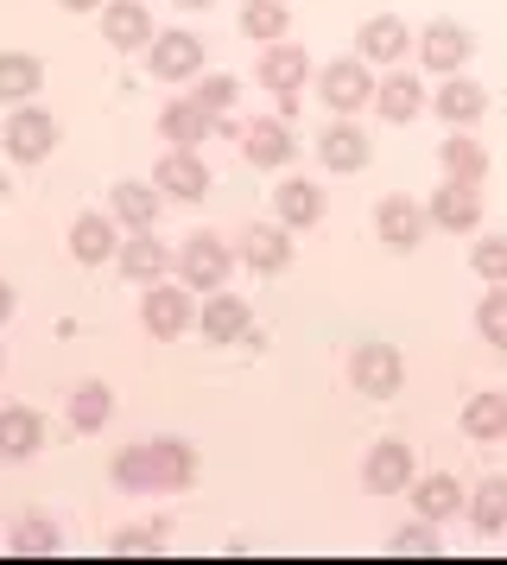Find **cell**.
<instances>
[{"instance_id": "cell-37", "label": "cell", "mask_w": 507, "mask_h": 565, "mask_svg": "<svg viewBox=\"0 0 507 565\" xmlns=\"http://www.w3.org/2000/svg\"><path fill=\"white\" fill-rule=\"evenodd\" d=\"M57 546H64V540H57V527H51V521H39V514L13 527V553H20V559H45V553H57Z\"/></svg>"}, {"instance_id": "cell-40", "label": "cell", "mask_w": 507, "mask_h": 565, "mask_svg": "<svg viewBox=\"0 0 507 565\" xmlns=\"http://www.w3.org/2000/svg\"><path fill=\"white\" fill-rule=\"evenodd\" d=\"M191 96H197L209 115H228V108H235V96H241V83H235V77H197V89H191Z\"/></svg>"}, {"instance_id": "cell-30", "label": "cell", "mask_w": 507, "mask_h": 565, "mask_svg": "<svg viewBox=\"0 0 507 565\" xmlns=\"http://www.w3.org/2000/svg\"><path fill=\"white\" fill-rule=\"evenodd\" d=\"M362 57H368V64H400L406 57V20H393V13L368 20V26H362Z\"/></svg>"}, {"instance_id": "cell-9", "label": "cell", "mask_w": 507, "mask_h": 565, "mask_svg": "<svg viewBox=\"0 0 507 565\" xmlns=\"http://www.w3.org/2000/svg\"><path fill=\"white\" fill-rule=\"evenodd\" d=\"M425 210H431V230H451V235L482 230V198H476V184H463V179H444L431 191Z\"/></svg>"}, {"instance_id": "cell-13", "label": "cell", "mask_w": 507, "mask_h": 565, "mask_svg": "<svg viewBox=\"0 0 507 565\" xmlns=\"http://www.w3.org/2000/svg\"><path fill=\"white\" fill-rule=\"evenodd\" d=\"M71 255L83 267H101V260H121V230H115V216H101V210H83L71 223Z\"/></svg>"}, {"instance_id": "cell-44", "label": "cell", "mask_w": 507, "mask_h": 565, "mask_svg": "<svg viewBox=\"0 0 507 565\" xmlns=\"http://www.w3.org/2000/svg\"><path fill=\"white\" fill-rule=\"evenodd\" d=\"M177 7H209V0H177Z\"/></svg>"}, {"instance_id": "cell-20", "label": "cell", "mask_w": 507, "mask_h": 565, "mask_svg": "<svg viewBox=\"0 0 507 565\" xmlns=\"http://www.w3.org/2000/svg\"><path fill=\"white\" fill-rule=\"evenodd\" d=\"M431 108L451 121V128H470V121H482V108H488V96H482V83L476 77H444L438 83V96H431Z\"/></svg>"}, {"instance_id": "cell-34", "label": "cell", "mask_w": 507, "mask_h": 565, "mask_svg": "<svg viewBox=\"0 0 507 565\" xmlns=\"http://www.w3.org/2000/svg\"><path fill=\"white\" fill-rule=\"evenodd\" d=\"M375 103H380L387 121H412V115L425 108V83H419V77H387L375 89Z\"/></svg>"}, {"instance_id": "cell-15", "label": "cell", "mask_w": 507, "mask_h": 565, "mask_svg": "<svg viewBox=\"0 0 507 565\" xmlns=\"http://www.w3.org/2000/svg\"><path fill=\"white\" fill-rule=\"evenodd\" d=\"M317 159H324L330 172H362L375 159V147H368V134L355 128L349 115H336V128L317 134Z\"/></svg>"}, {"instance_id": "cell-14", "label": "cell", "mask_w": 507, "mask_h": 565, "mask_svg": "<svg viewBox=\"0 0 507 565\" xmlns=\"http://www.w3.org/2000/svg\"><path fill=\"white\" fill-rule=\"evenodd\" d=\"M172 267H177V255L152 230H127V242H121V274H127V280L152 286V280H165Z\"/></svg>"}, {"instance_id": "cell-11", "label": "cell", "mask_w": 507, "mask_h": 565, "mask_svg": "<svg viewBox=\"0 0 507 565\" xmlns=\"http://www.w3.org/2000/svg\"><path fill=\"white\" fill-rule=\"evenodd\" d=\"M235 255L248 260L254 274H285L292 267V230L285 223H248L241 242H235Z\"/></svg>"}, {"instance_id": "cell-21", "label": "cell", "mask_w": 507, "mask_h": 565, "mask_svg": "<svg viewBox=\"0 0 507 565\" xmlns=\"http://www.w3.org/2000/svg\"><path fill=\"white\" fill-rule=\"evenodd\" d=\"M197 324H203V337H209V343H241L254 318H248V306H241L235 292H209V299H203V311H197Z\"/></svg>"}, {"instance_id": "cell-3", "label": "cell", "mask_w": 507, "mask_h": 565, "mask_svg": "<svg viewBox=\"0 0 507 565\" xmlns=\"http://www.w3.org/2000/svg\"><path fill=\"white\" fill-rule=\"evenodd\" d=\"M228 267H235V248L216 242V235H191V242L177 248V280L191 286V292H223Z\"/></svg>"}, {"instance_id": "cell-25", "label": "cell", "mask_w": 507, "mask_h": 565, "mask_svg": "<svg viewBox=\"0 0 507 565\" xmlns=\"http://www.w3.org/2000/svg\"><path fill=\"white\" fill-rule=\"evenodd\" d=\"M152 477H159V489H191L197 483V451L184 438H152Z\"/></svg>"}, {"instance_id": "cell-29", "label": "cell", "mask_w": 507, "mask_h": 565, "mask_svg": "<svg viewBox=\"0 0 507 565\" xmlns=\"http://www.w3.org/2000/svg\"><path fill=\"white\" fill-rule=\"evenodd\" d=\"M438 166H444L451 179H463V184H482V179H488V153H482L476 134H463V128H456L444 147H438Z\"/></svg>"}, {"instance_id": "cell-1", "label": "cell", "mask_w": 507, "mask_h": 565, "mask_svg": "<svg viewBox=\"0 0 507 565\" xmlns=\"http://www.w3.org/2000/svg\"><path fill=\"white\" fill-rule=\"evenodd\" d=\"M349 382L355 394H368V401H393L406 382V356L393 350V343H355V356H349Z\"/></svg>"}, {"instance_id": "cell-6", "label": "cell", "mask_w": 507, "mask_h": 565, "mask_svg": "<svg viewBox=\"0 0 507 565\" xmlns=\"http://www.w3.org/2000/svg\"><path fill=\"white\" fill-rule=\"evenodd\" d=\"M0 147H7V159H20V166H39V159H51V147H57V121H51L45 108L20 103L13 121L0 128Z\"/></svg>"}, {"instance_id": "cell-26", "label": "cell", "mask_w": 507, "mask_h": 565, "mask_svg": "<svg viewBox=\"0 0 507 565\" xmlns=\"http://www.w3.org/2000/svg\"><path fill=\"white\" fill-rule=\"evenodd\" d=\"M463 433L482 438V445H495V438H507V394H495V387H482V394H470L463 401Z\"/></svg>"}, {"instance_id": "cell-7", "label": "cell", "mask_w": 507, "mask_h": 565, "mask_svg": "<svg viewBox=\"0 0 507 565\" xmlns=\"http://www.w3.org/2000/svg\"><path fill=\"white\" fill-rule=\"evenodd\" d=\"M412 477H419V463H412V445L406 438H380L375 451L362 458L368 495H400V489H412Z\"/></svg>"}, {"instance_id": "cell-2", "label": "cell", "mask_w": 507, "mask_h": 565, "mask_svg": "<svg viewBox=\"0 0 507 565\" xmlns=\"http://www.w3.org/2000/svg\"><path fill=\"white\" fill-rule=\"evenodd\" d=\"M380 83L368 77V57H336V64H324L317 71V96H324L336 115H362V108L375 103Z\"/></svg>"}, {"instance_id": "cell-28", "label": "cell", "mask_w": 507, "mask_h": 565, "mask_svg": "<svg viewBox=\"0 0 507 565\" xmlns=\"http://www.w3.org/2000/svg\"><path fill=\"white\" fill-rule=\"evenodd\" d=\"M412 509L425 514V521H451V514L470 509V502H463L456 477H444V470H438V477H412Z\"/></svg>"}, {"instance_id": "cell-43", "label": "cell", "mask_w": 507, "mask_h": 565, "mask_svg": "<svg viewBox=\"0 0 507 565\" xmlns=\"http://www.w3.org/2000/svg\"><path fill=\"white\" fill-rule=\"evenodd\" d=\"M64 7H71V13H89V7H108V0H64Z\"/></svg>"}, {"instance_id": "cell-45", "label": "cell", "mask_w": 507, "mask_h": 565, "mask_svg": "<svg viewBox=\"0 0 507 565\" xmlns=\"http://www.w3.org/2000/svg\"><path fill=\"white\" fill-rule=\"evenodd\" d=\"M0 369H7V356H0Z\"/></svg>"}, {"instance_id": "cell-22", "label": "cell", "mask_w": 507, "mask_h": 565, "mask_svg": "<svg viewBox=\"0 0 507 565\" xmlns=\"http://www.w3.org/2000/svg\"><path fill=\"white\" fill-rule=\"evenodd\" d=\"M279 223H285V230H317V223H324V184L317 179L279 184Z\"/></svg>"}, {"instance_id": "cell-8", "label": "cell", "mask_w": 507, "mask_h": 565, "mask_svg": "<svg viewBox=\"0 0 507 565\" xmlns=\"http://www.w3.org/2000/svg\"><path fill=\"white\" fill-rule=\"evenodd\" d=\"M375 230H380V242H387V248H400V255H406V248H419V242H425L431 210L393 191V198H380V204H375Z\"/></svg>"}, {"instance_id": "cell-19", "label": "cell", "mask_w": 507, "mask_h": 565, "mask_svg": "<svg viewBox=\"0 0 507 565\" xmlns=\"http://www.w3.org/2000/svg\"><path fill=\"white\" fill-rule=\"evenodd\" d=\"M159 134H165L172 147H203V140L216 134V115H209L197 96H184V103H165V115H159Z\"/></svg>"}, {"instance_id": "cell-41", "label": "cell", "mask_w": 507, "mask_h": 565, "mask_svg": "<svg viewBox=\"0 0 507 565\" xmlns=\"http://www.w3.org/2000/svg\"><path fill=\"white\" fill-rule=\"evenodd\" d=\"M387 546H393V553H438V540H431V521H425V514H419V527H400Z\"/></svg>"}, {"instance_id": "cell-32", "label": "cell", "mask_w": 507, "mask_h": 565, "mask_svg": "<svg viewBox=\"0 0 507 565\" xmlns=\"http://www.w3.org/2000/svg\"><path fill=\"white\" fill-rule=\"evenodd\" d=\"M470 521L482 534H507V477H482L470 495Z\"/></svg>"}, {"instance_id": "cell-42", "label": "cell", "mask_w": 507, "mask_h": 565, "mask_svg": "<svg viewBox=\"0 0 507 565\" xmlns=\"http://www.w3.org/2000/svg\"><path fill=\"white\" fill-rule=\"evenodd\" d=\"M7 318H13V286L0 280V324H7Z\"/></svg>"}, {"instance_id": "cell-4", "label": "cell", "mask_w": 507, "mask_h": 565, "mask_svg": "<svg viewBox=\"0 0 507 565\" xmlns=\"http://www.w3.org/2000/svg\"><path fill=\"white\" fill-rule=\"evenodd\" d=\"M140 318H147V331L159 343H172L197 324V306H191V286H172V280H152L147 299H140Z\"/></svg>"}, {"instance_id": "cell-17", "label": "cell", "mask_w": 507, "mask_h": 565, "mask_svg": "<svg viewBox=\"0 0 507 565\" xmlns=\"http://www.w3.org/2000/svg\"><path fill=\"white\" fill-rule=\"evenodd\" d=\"M159 184H140V179H121L115 191H108V216L121 223V230H152L159 223Z\"/></svg>"}, {"instance_id": "cell-39", "label": "cell", "mask_w": 507, "mask_h": 565, "mask_svg": "<svg viewBox=\"0 0 507 565\" xmlns=\"http://www.w3.org/2000/svg\"><path fill=\"white\" fill-rule=\"evenodd\" d=\"M470 260H476V274L488 286H507V235H482Z\"/></svg>"}, {"instance_id": "cell-16", "label": "cell", "mask_w": 507, "mask_h": 565, "mask_svg": "<svg viewBox=\"0 0 507 565\" xmlns=\"http://www.w3.org/2000/svg\"><path fill=\"white\" fill-rule=\"evenodd\" d=\"M101 39L115 52H140V45H152V13L140 0H108L101 7Z\"/></svg>"}, {"instance_id": "cell-31", "label": "cell", "mask_w": 507, "mask_h": 565, "mask_svg": "<svg viewBox=\"0 0 507 565\" xmlns=\"http://www.w3.org/2000/svg\"><path fill=\"white\" fill-rule=\"evenodd\" d=\"M235 26L248 32V39H260V45H279V39H285V26H292V13H285V0H248Z\"/></svg>"}, {"instance_id": "cell-24", "label": "cell", "mask_w": 507, "mask_h": 565, "mask_svg": "<svg viewBox=\"0 0 507 565\" xmlns=\"http://www.w3.org/2000/svg\"><path fill=\"white\" fill-rule=\"evenodd\" d=\"M39 89H45V64H39V57L32 52H0V103H32V96H39Z\"/></svg>"}, {"instance_id": "cell-18", "label": "cell", "mask_w": 507, "mask_h": 565, "mask_svg": "<svg viewBox=\"0 0 507 565\" xmlns=\"http://www.w3.org/2000/svg\"><path fill=\"white\" fill-rule=\"evenodd\" d=\"M254 77L267 83L273 96H299V83L311 77V57H304V45H285V39H279V45H267V57H260Z\"/></svg>"}, {"instance_id": "cell-27", "label": "cell", "mask_w": 507, "mask_h": 565, "mask_svg": "<svg viewBox=\"0 0 507 565\" xmlns=\"http://www.w3.org/2000/svg\"><path fill=\"white\" fill-rule=\"evenodd\" d=\"M45 445V419L32 407H7L0 413V458H32Z\"/></svg>"}, {"instance_id": "cell-10", "label": "cell", "mask_w": 507, "mask_h": 565, "mask_svg": "<svg viewBox=\"0 0 507 565\" xmlns=\"http://www.w3.org/2000/svg\"><path fill=\"white\" fill-rule=\"evenodd\" d=\"M152 184L165 191V198H177V204H197L203 191H209V166H203L197 147H172V153L159 159V172H152Z\"/></svg>"}, {"instance_id": "cell-12", "label": "cell", "mask_w": 507, "mask_h": 565, "mask_svg": "<svg viewBox=\"0 0 507 565\" xmlns=\"http://www.w3.org/2000/svg\"><path fill=\"white\" fill-rule=\"evenodd\" d=\"M470 52H476V39H470V26H456V20H431L425 39H419V57H425V71H438V77L463 71Z\"/></svg>"}, {"instance_id": "cell-5", "label": "cell", "mask_w": 507, "mask_h": 565, "mask_svg": "<svg viewBox=\"0 0 507 565\" xmlns=\"http://www.w3.org/2000/svg\"><path fill=\"white\" fill-rule=\"evenodd\" d=\"M147 64H152V77H165V83H191V77H203V39H197L191 26L152 32Z\"/></svg>"}, {"instance_id": "cell-23", "label": "cell", "mask_w": 507, "mask_h": 565, "mask_svg": "<svg viewBox=\"0 0 507 565\" xmlns=\"http://www.w3.org/2000/svg\"><path fill=\"white\" fill-rule=\"evenodd\" d=\"M241 153H248L254 166H267V172H273V166H285V159L299 153V140H292V128H285L279 115H267V121H254V128L241 134Z\"/></svg>"}, {"instance_id": "cell-36", "label": "cell", "mask_w": 507, "mask_h": 565, "mask_svg": "<svg viewBox=\"0 0 507 565\" xmlns=\"http://www.w3.org/2000/svg\"><path fill=\"white\" fill-rule=\"evenodd\" d=\"M476 331L488 350H507V286H488L476 306Z\"/></svg>"}, {"instance_id": "cell-35", "label": "cell", "mask_w": 507, "mask_h": 565, "mask_svg": "<svg viewBox=\"0 0 507 565\" xmlns=\"http://www.w3.org/2000/svg\"><path fill=\"white\" fill-rule=\"evenodd\" d=\"M115 489H127V495L159 489V477H152V445H127V451H115Z\"/></svg>"}, {"instance_id": "cell-38", "label": "cell", "mask_w": 507, "mask_h": 565, "mask_svg": "<svg viewBox=\"0 0 507 565\" xmlns=\"http://www.w3.org/2000/svg\"><path fill=\"white\" fill-rule=\"evenodd\" d=\"M165 546V527L159 521H133V527H121V534L108 540V553H121V559H133V553H159Z\"/></svg>"}, {"instance_id": "cell-33", "label": "cell", "mask_w": 507, "mask_h": 565, "mask_svg": "<svg viewBox=\"0 0 507 565\" xmlns=\"http://www.w3.org/2000/svg\"><path fill=\"white\" fill-rule=\"evenodd\" d=\"M108 413H115V394H108L101 382H83L71 394V433H101Z\"/></svg>"}]
</instances>
